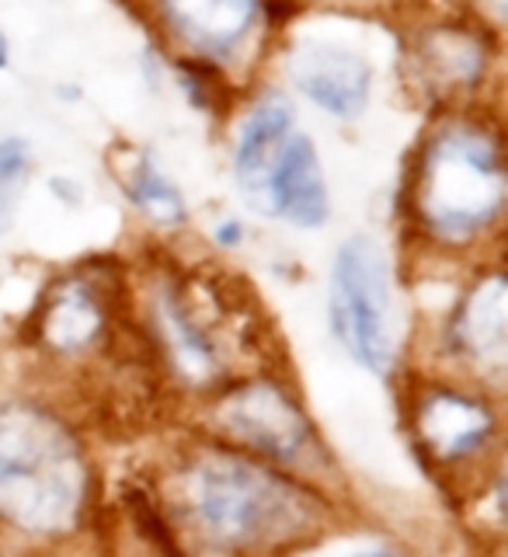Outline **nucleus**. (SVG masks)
<instances>
[{"label":"nucleus","instance_id":"f257e3e1","mask_svg":"<svg viewBox=\"0 0 508 557\" xmlns=\"http://www.w3.org/2000/svg\"><path fill=\"white\" fill-rule=\"evenodd\" d=\"M147 484L188 557H293L345 527V495L216 435L174 440Z\"/></svg>","mask_w":508,"mask_h":557},{"label":"nucleus","instance_id":"f03ea898","mask_svg":"<svg viewBox=\"0 0 508 557\" xmlns=\"http://www.w3.org/2000/svg\"><path fill=\"white\" fill-rule=\"evenodd\" d=\"M129 310L153 376L188 405H202L234 376L278 366L265 356L258 304L213 269L178 261L144 269Z\"/></svg>","mask_w":508,"mask_h":557},{"label":"nucleus","instance_id":"7ed1b4c3","mask_svg":"<svg viewBox=\"0 0 508 557\" xmlns=\"http://www.w3.org/2000/svg\"><path fill=\"white\" fill-rule=\"evenodd\" d=\"M101 470L91 435L60 400L0 394V540L60 547L98 516Z\"/></svg>","mask_w":508,"mask_h":557},{"label":"nucleus","instance_id":"20e7f679","mask_svg":"<svg viewBox=\"0 0 508 557\" xmlns=\"http://www.w3.org/2000/svg\"><path fill=\"white\" fill-rule=\"evenodd\" d=\"M508 202L501 133L453 112L429 129L408 174L411 231L432 251L467 255L498 234Z\"/></svg>","mask_w":508,"mask_h":557},{"label":"nucleus","instance_id":"39448f33","mask_svg":"<svg viewBox=\"0 0 508 557\" xmlns=\"http://www.w3.org/2000/svg\"><path fill=\"white\" fill-rule=\"evenodd\" d=\"M400 418L425 474L457 495H470L501 474L505 394L457 373L400 370Z\"/></svg>","mask_w":508,"mask_h":557},{"label":"nucleus","instance_id":"423d86ee","mask_svg":"<svg viewBox=\"0 0 508 557\" xmlns=\"http://www.w3.org/2000/svg\"><path fill=\"white\" fill-rule=\"evenodd\" d=\"M196 408L199 432L216 435L289 474L318 481L331 492H342V463L335 449L307 408L300 387L278 366H261L234 376Z\"/></svg>","mask_w":508,"mask_h":557},{"label":"nucleus","instance_id":"0eeeda50","mask_svg":"<svg viewBox=\"0 0 508 557\" xmlns=\"http://www.w3.org/2000/svg\"><path fill=\"white\" fill-rule=\"evenodd\" d=\"M327 327L359 370L394 380L405 370V313L391 248L376 234H348L327 269Z\"/></svg>","mask_w":508,"mask_h":557},{"label":"nucleus","instance_id":"6e6552de","mask_svg":"<svg viewBox=\"0 0 508 557\" xmlns=\"http://www.w3.org/2000/svg\"><path fill=\"white\" fill-rule=\"evenodd\" d=\"M129 300L119 296L109 269L77 265L49 278L25 324L28 348L57 370H80L115 362L126 327Z\"/></svg>","mask_w":508,"mask_h":557},{"label":"nucleus","instance_id":"1a4fd4ad","mask_svg":"<svg viewBox=\"0 0 508 557\" xmlns=\"http://www.w3.org/2000/svg\"><path fill=\"white\" fill-rule=\"evenodd\" d=\"M432 370L457 373L505 394L508 380V278L484 265L453 296L432 335Z\"/></svg>","mask_w":508,"mask_h":557},{"label":"nucleus","instance_id":"9d476101","mask_svg":"<svg viewBox=\"0 0 508 557\" xmlns=\"http://www.w3.org/2000/svg\"><path fill=\"white\" fill-rule=\"evenodd\" d=\"M251 213L296 226V231H321V226H327L331 188L324 178L318 144L307 133L296 129L286 139L258 199L251 202Z\"/></svg>","mask_w":508,"mask_h":557},{"label":"nucleus","instance_id":"9b49d317","mask_svg":"<svg viewBox=\"0 0 508 557\" xmlns=\"http://www.w3.org/2000/svg\"><path fill=\"white\" fill-rule=\"evenodd\" d=\"M157 22L164 25L196 63H226L248 46L265 11L261 0H153Z\"/></svg>","mask_w":508,"mask_h":557},{"label":"nucleus","instance_id":"f8f14e48","mask_svg":"<svg viewBox=\"0 0 508 557\" xmlns=\"http://www.w3.org/2000/svg\"><path fill=\"white\" fill-rule=\"evenodd\" d=\"M289 81L313 109L356 122L373 98V63L338 42H303L289 60Z\"/></svg>","mask_w":508,"mask_h":557},{"label":"nucleus","instance_id":"ddd939ff","mask_svg":"<svg viewBox=\"0 0 508 557\" xmlns=\"http://www.w3.org/2000/svg\"><path fill=\"white\" fill-rule=\"evenodd\" d=\"M487 42L484 35L463 25H432L414 35L408 63L418 87L435 101H457L474 95L487 74Z\"/></svg>","mask_w":508,"mask_h":557},{"label":"nucleus","instance_id":"4468645a","mask_svg":"<svg viewBox=\"0 0 508 557\" xmlns=\"http://www.w3.org/2000/svg\"><path fill=\"white\" fill-rule=\"evenodd\" d=\"M293 133H296V109L289 95L275 91V87L265 95H258L240 122L237 139H234V157H231L234 182H237L240 199L248 202V209L258 199L275 157L283 153L286 139Z\"/></svg>","mask_w":508,"mask_h":557},{"label":"nucleus","instance_id":"2eb2a0df","mask_svg":"<svg viewBox=\"0 0 508 557\" xmlns=\"http://www.w3.org/2000/svg\"><path fill=\"white\" fill-rule=\"evenodd\" d=\"M122 191L147 226L161 234H178L188 223L185 191L168 178V171L150 153H139L122 174Z\"/></svg>","mask_w":508,"mask_h":557},{"label":"nucleus","instance_id":"dca6fc26","mask_svg":"<svg viewBox=\"0 0 508 557\" xmlns=\"http://www.w3.org/2000/svg\"><path fill=\"white\" fill-rule=\"evenodd\" d=\"M32 174V147L22 136H8L0 139V234L11 226L17 196Z\"/></svg>","mask_w":508,"mask_h":557},{"label":"nucleus","instance_id":"f3484780","mask_svg":"<svg viewBox=\"0 0 508 557\" xmlns=\"http://www.w3.org/2000/svg\"><path fill=\"white\" fill-rule=\"evenodd\" d=\"M209 237H213V244L220 251H240L244 240H248V226H244L237 216H226L213 226V234Z\"/></svg>","mask_w":508,"mask_h":557},{"label":"nucleus","instance_id":"a211bd4d","mask_svg":"<svg viewBox=\"0 0 508 557\" xmlns=\"http://www.w3.org/2000/svg\"><path fill=\"white\" fill-rule=\"evenodd\" d=\"M348 557H414L411 550L405 547H391V544H376V547H362L356 554H348Z\"/></svg>","mask_w":508,"mask_h":557},{"label":"nucleus","instance_id":"6ab92c4d","mask_svg":"<svg viewBox=\"0 0 508 557\" xmlns=\"http://www.w3.org/2000/svg\"><path fill=\"white\" fill-rule=\"evenodd\" d=\"M11 63V46H8V35L0 32V70H4Z\"/></svg>","mask_w":508,"mask_h":557}]
</instances>
